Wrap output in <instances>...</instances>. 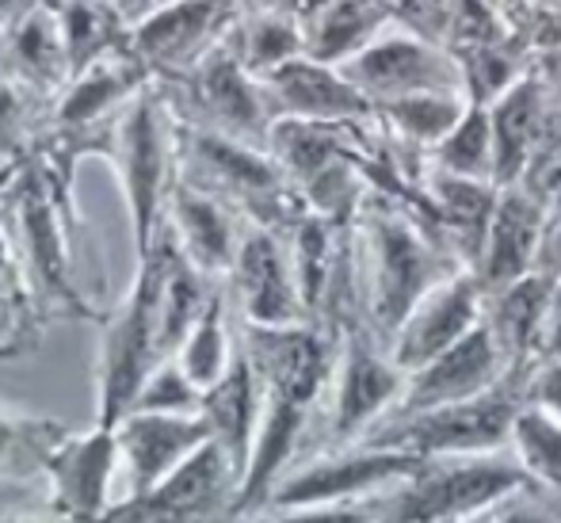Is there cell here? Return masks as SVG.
<instances>
[{"mask_svg": "<svg viewBox=\"0 0 561 523\" xmlns=\"http://www.w3.org/2000/svg\"><path fill=\"white\" fill-rule=\"evenodd\" d=\"M199 417L210 424L215 443L229 455V463L241 470V481H244L252 451H256L260 417H264V390H260V375H256V367H252L244 344H237V355L226 375L218 378L210 390H203Z\"/></svg>", "mask_w": 561, "mask_h": 523, "instance_id": "25", "label": "cell"}, {"mask_svg": "<svg viewBox=\"0 0 561 523\" xmlns=\"http://www.w3.org/2000/svg\"><path fill=\"white\" fill-rule=\"evenodd\" d=\"M554 291H558V275L535 268L524 280L489 295L485 321L512 367H524V363H535L542 355V337H547Z\"/></svg>", "mask_w": 561, "mask_h": 523, "instance_id": "28", "label": "cell"}, {"mask_svg": "<svg viewBox=\"0 0 561 523\" xmlns=\"http://www.w3.org/2000/svg\"><path fill=\"white\" fill-rule=\"evenodd\" d=\"M149 84H157V77L149 73L146 61L126 46V50H118L112 58L89 66L84 73H77L73 81L61 89L58 104L50 107V126H61V130L104 126V123H112L115 111L123 104H134Z\"/></svg>", "mask_w": 561, "mask_h": 523, "instance_id": "23", "label": "cell"}, {"mask_svg": "<svg viewBox=\"0 0 561 523\" xmlns=\"http://www.w3.org/2000/svg\"><path fill=\"white\" fill-rule=\"evenodd\" d=\"M527 367H512L493 390L478 398L450 401V406L424 409V413L386 417L367 432L370 447L405 451L416 458L450 455H496L512 447V428L527 401Z\"/></svg>", "mask_w": 561, "mask_h": 523, "instance_id": "4", "label": "cell"}, {"mask_svg": "<svg viewBox=\"0 0 561 523\" xmlns=\"http://www.w3.org/2000/svg\"><path fill=\"white\" fill-rule=\"evenodd\" d=\"M157 89H161L164 104H169L176 123L267 149V134H272L275 123L272 107H267L260 81L233 54L229 38L222 46H215L199 66L187 69V73L157 81Z\"/></svg>", "mask_w": 561, "mask_h": 523, "instance_id": "8", "label": "cell"}, {"mask_svg": "<svg viewBox=\"0 0 561 523\" xmlns=\"http://www.w3.org/2000/svg\"><path fill=\"white\" fill-rule=\"evenodd\" d=\"M222 283L241 325L279 329V325L310 321L302 295H298L287 237L275 229L244 226L241 249H237V260Z\"/></svg>", "mask_w": 561, "mask_h": 523, "instance_id": "15", "label": "cell"}, {"mask_svg": "<svg viewBox=\"0 0 561 523\" xmlns=\"http://www.w3.org/2000/svg\"><path fill=\"white\" fill-rule=\"evenodd\" d=\"M203 390L184 375L176 360H164L153 375L146 378L141 394L134 398L130 413H199Z\"/></svg>", "mask_w": 561, "mask_h": 523, "instance_id": "38", "label": "cell"}, {"mask_svg": "<svg viewBox=\"0 0 561 523\" xmlns=\"http://www.w3.org/2000/svg\"><path fill=\"white\" fill-rule=\"evenodd\" d=\"M107 161L115 164L118 180H123L134 257L141 260L157 245L172 184H176V118H172L157 84H149L134 104H126Z\"/></svg>", "mask_w": 561, "mask_h": 523, "instance_id": "6", "label": "cell"}, {"mask_svg": "<svg viewBox=\"0 0 561 523\" xmlns=\"http://www.w3.org/2000/svg\"><path fill=\"white\" fill-rule=\"evenodd\" d=\"M0 73L43 100H58L69 84V54L54 0H38L23 20L4 31Z\"/></svg>", "mask_w": 561, "mask_h": 523, "instance_id": "26", "label": "cell"}, {"mask_svg": "<svg viewBox=\"0 0 561 523\" xmlns=\"http://www.w3.org/2000/svg\"><path fill=\"white\" fill-rule=\"evenodd\" d=\"M390 15V0H333L306 27V58L325 61V66H344L382 35Z\"/></svg>", "mask_w": 561, "mask_h": 523, "instance_id": "30", "label": "cell"}, {"mask_svg": "<svg viewBox=\"0 0 561 523\" xmlns=\"http://www.w3.org/2000/svg\"><path fill=\"white\" fill-rule=\"evenodd\" d=\"M547 221L550 207L531 184L519 180V184L501 187L493 226H489L485 237V252H481L478 268H473L485 295H496V291H504L508 283L524 280L527 272L539 268Z\"/></svg>", "mask_w": 561, "mask_h": 523, "instance_id": "20", "label": "cell"}, {"mask_svg": "<svg viewBox=\"0 0 561 523\" xmlns=\"http://www.w3.org/2000/svg\"><path fill=\"white\" fill-rule=\"evenodd\" d=\"M35 4H38V0H0V27L8 31L15 20H23V15H27Z\"/></svg>", "mask_w": 561, "mask_h": 523, "instance_id": "48", "label": "cell"}, {"mask_svg": "<svg viewBox=\"0 0 561 523\" xmlns=\"http://www.w3.org/2000/svg\"><path fill=\"white\" fill-rule=\"evenodd\" d=\"M176 177L222 200L249 226H264L275 234H287L302 214H310L302 192L283 172L272 149L199 126L176 123Z\"/></svg>", "mask_w": 561, "mask_h": 523, "instance_id": "3", "label": "cell"}, {"mask_svg": "<svg viewBox=\"0 0 561 523\" xmlns=\"http://www.w3.org/2000/svg\"><path fill=\"white\" fill-rule=\"evenodd\" d=\"M508 451L516 455V463L524 466L535 486L554 493L561 501V420L524 401L516 428H512Z\"/></svg>", "mask_w": 561, "mask_h": 523, "instance_id": "35", "label": "cell"}, {"mask_svg": "<svg viewBox=\"0 0 561 523\" xmlns=\"http://www.w3.org/2000/svg\"><path fill=\"white\" fill-rule=\"evenodd\" d=\"M0 54H4V27H0Z\"/></svg>", "mask_w": 561, "mask_h": 523, "instance_id": "51", "label": "cell"}, {"mask_svg": "<svg viewBox=\"0 0 561 523\" xmlns=\"http://www.w3.org/2000/svg\"><path fill=\"white\" fill-rule=\"evenodd\" d=\"M27 486V481H8V486H0V523H77V520H66L58 516V512L50 509V501L43 497H35V501H23L15 504L12 497H20V489Z\"/></svg>", "mask_w": 561, "mask_h": 523, "instance_id": "43", "label": "cell"}, {"mask_svg": "<svg viewBox=\"0 0 561 523\" xmlns=\"http://www.w3.org/2000/svg\"><path fill=\"white\" fill-rule=\"evenodd\" d=\"M241 15V0H172L134 20L130 50L157 81H169L222 46Z\"/></svg>", "mask_w": 561, "mask_h": 523, "instance_id": "13", "label": "cell"}, {"mask_svg": "<svg viewBox=\"0 0 561 523\" xmlns=\"http://www.w3.org/2000/svg\"><path fill=\"white\" fill-rule=\"evenodd\" d=\"M527 406L561 420V360H535L527 367Z\"/></svg>", "mask_w": 561, "mask_h": 523, "instance_id": "42", "label": "cell"}, {"mask_svg": "<svg viewBox=\"0 0 561 523\" xmlns=\"http://www.w3.org/2000/svg\"><path fill=\"white\" fill-rule=\"evenodd\" d=\"M458 523H496V504H493V509H485V512H473V516H466Z\"/></svg>", "mask_w": 561, "mask_h": 523, "instance_id": "50", "label": "cell"}, {"mask_svg": "<svg viewBox=\"0 0 561 523\" xmlns=\"http://www.w3.org/2000/svg\"><path fill=\"white\" fill-rule=\"evenodd\" d=\"M508 371H512L508 355L501 352L489 321H481L458 344H450L447 352H439L436 360L409 375L405 394H401L398 409L390 417L424 413V409L450 406V401L478 398V394L493 390Z\"/></svg>", "mask_w": 561, "mask_h": 523, "instance_id": "19", "label": "cell"}, {"mask_svg": "<svg viewBox=\"0 0 561 523\" xmlns=\"http://www.w3.org/2000/svg\"><path fill=\"white\" fill-rule=\"evenodd\" d=\"M424 200H428V214L436 234L447 241V249L462 260V268H478L481 252H485V237L493 226L496 200L501 187L489 180L455 177L444 169H424Z\"/></svg>", "mask_w": 561, "mask_h": 523, "instance_id": "24", "label": "cell"}, {"mask_svg": "<svg viewBox=\"0 0 561 523\" xmlns=\"http://www.w3.org/2000/svg\"><path fill=\"white\" fill-rule=\"evenodd\" d=\"M539 268L550 275L561 280V207L550 211V221H547V241H542V257H539Z\"/></svg>", "mask_w": 561, "mask_h": 523, "instance_id": "45", "label": "cell"}, {"mask_svg": "<svg viewBox=\"0 0 561 523\" xmlns=\"http://www.w3.org/2000/svg\"><path fill=\"white\" fill-rule=\"evenodd\" d=\"M54 12L66 38L69 81L130 46L134 20H126V8H118L115 0H54Z\"/></svg>", "mask_w": 561, "mask_h": 523, "instance_id": "29", "label": "cell"}, {"mask_svg": "<svg viewBox=\"0 0 561 523\" xmlns=\"http://www.w3.org/2000/svg\"><path fill=\"white\" fill-rule=\"evenodd\" d=\"M12 211L20 221V241H23V260H27L31 287L38 291V298L61 310H73L92 317L89 306L81 303L73 280H69V226H73V203H66L50 184L43 180V172L35 169V161H20L12 184Z\"/></svg>", "mask_w": 561, "mask_h": 523, "instance_id": "12", "label": "cell"}, {"mask_svg": "<svg viewBox=\"0 0 561 523\" xmlns=\"http://www.w3.org/2000/svg\"><path fill=\"white\" fill-rule=\"evenodd\" d=\"M439 4H444V0H390L393 15H405V20L413 23V31H421V35H428V31L436 27Z\"/></svg>", "mask_w": 561, "mask_h": 523, "instance_id": "44", "label": "cell"}, {"mask_svg": "<svg viewBox=\"0 0 561 523\" xmlns=\"http://www.w3.org/2000/svg\"><path fill=\"white\" fill-rule=\"evenodd\" d=\"M462 66V92L470 104H493L501 100L512 84L524 73H516V61L504 50H496V43H466L462 54H455Z\"/></svg>", "mask_w": 561, "mask_h": 523, "instance_id": "37", "label": "cell"}, {"mask_svg": "<svg viewBox=\"0 0 561 523\" xmlns=\"http://www.w3.org/2000/svg\"><path fill=\"white\" fill-rule=\"evenodd\" d=\"M355 264L363 325L386 348L424 295L462 272V260L447 249L421 211L378 192L363 200L355 218Z\"/></svg>", "mask_w": 561, "mask_h": 523, "instance_id": "2", "label": "cell"}, {"mask_svg": "<svg viewBox=\"0 0 561 523\" xmlns=\"http://www.w3.org/2000/svg\"><path fill=\"white\" fill-rule=\"evenodd\" d=\"M237 329H241V344L260 375V390H264L256 451H252L249 474H244L233 509V520H241L264 509L279 478L306 451L313 420L318 413L325 417L340 360V329L318 321L279 325V329L237 321Z\"/></svg>", "mask_w": 561, "mask_h": 523, "instance_id": "1", "label": "cell"}, {"mask_svg": "<svg viewBox=\"0 0 561 523\" xmlns=\"http://www.w3.org/2000/svg\"><path fill=\"white\" fill-rule=\"evenodd\" d=\"M164 4H172V0H126V15H134V20H138V15H149L153 12V8H164Z\"/></svg>", "mask_w": 561, "mask_h": 523, "instance_id": "49", "label": "cell"}, {"mask_svg": "<svg viewBox=\"0 0 561 523\" xmlns=\"http://www.w3.org/2000/svg\"><path fill=\"white\" fill-rule=\"evenodd\" d=\"M229 46H233V54L241 58V66L260 81V77H267L272 69L302 58L306 31H302V23H295L290 15L260 4L237 20V27L229 31Z\"/></svg>", "mask_w": 561, "mask_h": 523, "instance_id": "32", "label": "cell"}, {"mask_svg": "<svg viewBox=\"0 0 561 523\" xmlns=\"http://www.w3.org/2000/svg\"><path fill=\"white\" fill-rule=\"evenodd\" d=\"M164 363L161 352V252L138 260L130 291L104 321L96 367V424L115 428L130 413L146 378Z\"/></svg>", "mask_w": 561, "mask_h": 523, "instance_id": "7", "label": "cell"}, {"mask_svg": "<svg viewBox=\"0 0 561 523\" xmlns=\"http://www.w3.org/2000/svg\"><path fill=\"white\" fill-rule=\"evenodd\" d=\"M496 523H561V501L531 481L496 504Z\"/></svg>", "mask_w": 561, "mask_h": 523, "instance_id": "40", "label": "cell"}, {"mask_svg": "<svg viewBox=\"0 0 561 523\" xmlns=\"http://www.w3.org/2000/svg\"><path fill=\"white\" fill-rule=\"evenodd\" d=\"M485 303L489 295L481 287L478 272H470V268L455 272L432 295H424L421 306L405 317L398 337L390 340V360L405 375L421 371L424 363H432L439 352H447L450 344H458L466 332H473L485 321Z\"/></svg>", "mask_w": 561, "mask_h": 523, "instance_id": "18", "label": "cell"}, {"mask_svg": "<svg viewBox=\"0 0 561 523\" xmlns=\"http://www.w3.org/2000/svg\"><path fill=\"white\" fill-rule=\"evenodd\" d=\"M35 92H27L23 84L8 81L0 73V157L8 154H20L23 149V138L31 130V118H35Z\"/></svg>", "mask_w": 561, "mask_h": 523, "instance_id": "39", "label": "cell"}, {"mask_svg": "<svg viewBox=\"0 0 561 523\" xmlns=\"http://www.w3.org/2000/svg\"><path fill=\"white\" fill-rule=\"evenodd\" d=\"M241 470L215 440L149 493L123 497L100 523H233Z\"/></svg>", "mask_w": 561, "mask_h": 523, "instance_id": "11", "label": "cell"}, {"mask_svg": "<svg viewBox=\"0 0 561 523\" xmlns=\"http://www.w3.org/2000/svg\"><path fill=\"white\" fill-rule=\"evenodd\" d=\"M550 96L539 77H519L501 100L489 104L493 123V180L496 187L519 184L531 172L542 146V126H547Z\"/></svg>", "mask_w": 561, "mask_h": 523, "instance_id": "27", "label": "cell"}, {"mask_svg": "<svg viewBox=\"0 0 561 523\" xmlns=\"http://www.w3.org/2000/svg\"><path fill=\"white\" fill-rule=\"evenodd\" d=\"M0 486H8V481H0Z\"/></svg>", "mask_w": 561, "mask_h": 523, "instance_id": "52", "label": "cell"}, {"mask_svg": "<svg viewBox=\"0 0 561 523\" xmlns=\"http://www.w3.org/2000/svg\"><path fill=\"white\" fill-rule=\"evenodd\" d=\"M233 523H370V501L329 504V509H260Z\"/></svg>", "mask_w": 561, "mask_h": 523, "instance_id": "41", "label": "cell"}, {"mask_svg": "<svg viewBox=\"0 0 561 523\" xmlns=\"http://www.w3.org/2000/svg\"><path fill=\"white\" fill-rule=\"evenodd\" d=\"M432 169L455 172V177H470V180H493V123H489V107L485 104H470L462 115V123L439 141L428 154Z\"/></svg>", "mask_w": 561, "mask_h": 523, "instance_id": "36", "label": "cell"}, {"mask_svg": "<svg viewBox=\"0 0 561 523\" xmlns=\"http://www.w3.org/2000/svg\"><path fill=\"white\" fill-rule=\"evenodd\" d=\"M539 360H561V280L554 291V306H550V321H547V337H542Z\"/></svg>", "mask_w": 561, "mask_h": 523, "instance_id": "46", "label": "cell"}, {"mask_svg": "<svg viewBox=\"0 0 561 523\" xmlns=\"http://www.w3.org/2000/svg\"><path fill=\"white\" fill-rule=\"evenodd\" d=\"M229 310H233V306H229L226 283H218L207 310H203V317L195 321V329L187 332L180 352L172 355L199 390H210V386L226 375L229 363H233V355H237V344H241V332L233 337V329H229Z\"/></svg>", "mask_w": 561, "mask_h": 523, "instance_id": "33", "label": "cell"}, {"mask_svg": "<svg viewBox=\"0 0 561 523\" xmlns=\"http://www.w3.org/2000/svg\"><path fill=\"white\" fill-rule=\"evenodd\" d=\"M531 486L512 451L424 458L416 474L370 501V523H458Z\"/></svg>", "mask_w": 561, "mask_h": 523, "instance_id": "5", "label": "cell"}, {"mask_svg": "<svg viewBox=\"0 0 561 523\" xmlns=\"http://www.w3.org/2000/svg\"><path fill=\"white\" fill-rule=\"evenodd\" d=\"M340 69L375 107L390 104V100L416 96V92H462L458 58L432 43L428 35H421V31L378 35L367 50H359Z\"/></svg>", "mask_w": 561, "mask_h": 523, "instance_id": "14", "label": "cell"}, {"mask_svg": "<svg viewBox=\"0 0 561 523\" xmlns=\"http://www.w3.org/2000/svg\"><path fill=\"white\" fill-rule=\"evenodd\" d=\"M409 375L390 360V348L363 321L344 325L340 332V360L329 390V406L321 417V440L313 451L352 447L367 432L398 409Z\"/></svg>", "mask_w": 561, "mask_h": 523, "instance_id": "9", "label": "cell"}, {"mask_svg": "<svg viewBox=\"0 0 561 523\" xmlns=\"http://www.w3.org/2000/svg\"><path fill=\"white\" fill-rule=\"evenodd\" d=\"M66 435L61 420L0 413V481H43L46 458Z\"/></svg>", "mask_w": 561, "mask_h": 523, "instance_id": "34", "label": "cell"}, {"mask_svg": "<svg viewBox=\"0 0 561 523\" xmlns=\"http://www.w3.org/2000/svg\"><path fill=\"white\" fill-rule=\"evenodd\" d=\"M424 458L405 455V451L370 447V443H352V447L313 451L306 463H295L272 489L264 509H329V504H367L375 497L390 493L393 486L416 474ZM260 512V509H256Z\"/></svg>", "mask_w": 561, "mask_h": 523, "instance_id": "10", "label": "cell"}, {"mask_svg": "<svg viewBox=\"0 0 561 523\" xmlns=\"http://www.w3.org/2000/svg\"><path fill=\"white\" fill-rule=\"evenodd\" d=\"M164 226L172 229L176 245L184 249V257L199 268L203 275L222 283L237 260L241 237L249 221L237 211H229L222 200L207 195L203 187L187 184L176 177L169 195V211H164Z\"/></svg>", "mask_w": 561, "mask_h": 523, "instance_id": "22", "label": "cell"}, {"mask_svg": "<svg viewBox=\"0 0 561 523\" xmlns=\"http://www.w3.org/2000/svg\"><path fill=\"white\" fill-rule=\"evenodd\" d=\"M118 435L107 424H92L89 432H73L50 451L43 466L46 501L58 516L77 523H100L118 501Z\"/></svg>", "mask_w": 561, "mask_h": 523, "instance_id": "16", "label": "cell"}, {"mask_svg": "<svg viewBox=\"0 0 561 523\" xmlns=\"http://www.w3.org/2000/svg\"><path fill=\"white\" fill-rule=\"evenodd\" d=\"M466 107H470V100L462 92H416V96L378 104L375 118L390 138H398L413 154L428 157L462 123Z\"/></svg>", "mask_w": 561, "mask_h": 523, "instance_id": "31", "label": "cell"}, {"mask_svg": "<svg viewBox=\"0 0 561 523\" xmlns=\"http://www.w3.org/2000/svg\"><path fill=\"white\" fill-rule=\"evenodd\" d=\"M118 435V478H123V497L149 493L161 486L172 470L187 463L199 447H207L215 435L199 413H126L115 424Z\"/></svg>", "mask_w": 561, "mask_h": 523, "instance_id": "17", "label": "cell"}, {"mask_svg": "<svg viewBox=\"0 0 561 523\" xmlns=\"http://www.w3.org/2000/svg\"><path fill=\"white\" fill-rule=\"evenodd\" d=\"M550 154H561V100L550 104L547 111V126H542V146H539V157H550ZM535 157V161H539Z\"/></svg>", "mask_w": 561, "mask_h": 523, "instance_id": "47", "label": "cell"}, {"mask_svg": "<svg viewBox=\"0 0 561 523\" xmlns=\"http://www.w3.org/2000/svg\"><path fill=\"white\" fill-rule=\"evenodd\" d=\"M272 118H310V123H363L375 118V104L355 89L340 66L295 58L260 77Z\"/></svg>", "mask_w": 561, "mask_h": 523, "instance_id": "21", "label": "cell"}]
</instances>
